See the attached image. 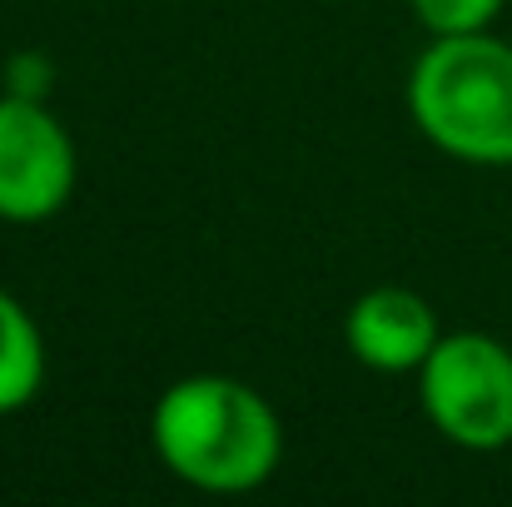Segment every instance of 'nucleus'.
I'll return each mask as SVG.
<instances>
[{
  "label": "nucleus",
  "instance_id": "nucleus-1",
  "mask_svg": "<svg viewBox=\"0 0 512 507\" xmlns=\"http://www.w3.org/2000/svg\"><path fill=\"white\" fill-rule=\"evenodd\" d=\"M155 458L199 493L264 488L284 458V428L269 398L224 373L170 383L150 413Z\"/></svg>",
  "mask_w": 512,
  "mask_h": 507
},
{
  "label": "nucleus",
  "instance_id": "nucleus-2",
  "mask_svg": "<svg viewBox=\"0 0 512 507\" xmlns=\"http://www.w3.org/2000/svg\"><path fill=\"white\" fill-rule=\"evenodd\" d=\"M408 115L448 160L512 165V45L478 35H433L408 70Z\"/></svg>",
  "mask_w": 512,
  "mask_h": 507
},
{
  "label": "nucleus",
  "instance_id": "nucleus-3",
  "mask_svg": "<svg viewBox=\"0 0 512 507\" xmlns=\"http://www.w3.org/2000/svg\"><path fill=\"white\" fill-rule=\"evenodd\" d=\"M428 423L473 453L512 443V348L488 334H443L418 368Z\"/></svg>",
  "mask_w": 512,
  "mask_h": 507
},
{
  "label": "nucleus",
  "instance_id": "nucleus-4",
  "mask_svg": "<svg viewBox=\"0 0 512 507\" xmlns=\"http://www.w3.org/2000/svg\"><path fill=\"white\" fill-rule=\"evenodd\" d=\"M75 140L45 100L0 95V219L45 224L75 194Z\"/></svg>",
  "mask_w": 512,
  "mask_h": 507
},
{
  "label": "nucleus",
  "instance_id": "nucleus-5",
  "mask_svg": "<svg viewBox=\"0 0 512 507\" xmlns=\"http://www.w3.org/2000/svg\"><path fill=\"white\" fill-rule=\"evenodd\" d=\"M438 314L423 294L383 284L353 299L343 319V343L348 353L373 368V373H418L438 343Z\"/></svg>",
  "mask_w": 512,
  "mask_h": 507
},
{
  "label": "nucleus",
  "instance_id": "nucleus-6",
  "mask_svg": "<svg viewBox=\"0 0 512 507\" xmlns=\"http://www.w3.org/2000/svg\"><path fill=\"white\" fill-rule=\"evenodd\" d=\"M45 383V338L35 329L30 309L0 289V413H20L35 403Z\"/></svg>",
  "mask_w": 512,
  "mask_h": 507
},
{
  "label": "nucleus",
  "instance_id": "nucleus-7",
  "mask_svg": "<svg viewBox=\"0 0 512 507\" xmlns=\"http://www.w3.org/2000/svg\"><path fill=\"white\" fill-rule=\"evenodd\" d=\"M428 35H478L498 20L503 0H408Z\"/></svg>",
  "mask_w": 512,
  "mask_h": 507
},
{
  "label": "nucleus",
  "instance_id": "nucleus-8",
  "mask_svg": "<svg viewBox=\"0 0 512 507\" xmlns=\"http://www.w3.org/2000/svg\"><path fill=\"white\" fill-rule=\"evenodd\" d=\"M55 85V70H50V55H15L5 65V95H25V100H45V90Z\"/></svg>",
  "mask_w": 512,
  "mask_h": 507
}]
</instances>
